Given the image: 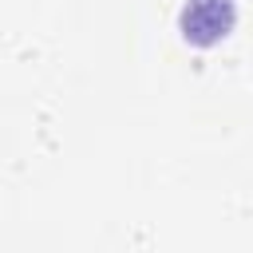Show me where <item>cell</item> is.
Returning <instances> with one entry per match:
<instances>
[{"instance_id": "6da1fadb", "label": "cell", "mask_w": 253, "mask_h": 253, "mask_svg": "<svg viewBox=\"0 0 253 253\" xmlns=\"http://www.w3.org/2000/svg\"><path fill=\"white\" fill-rule=\"evenodd\" d=\"M237 24V4L233 0H186L178 12V32L194 47H213L221 43Z\"/></svg>"}]
</instances>
